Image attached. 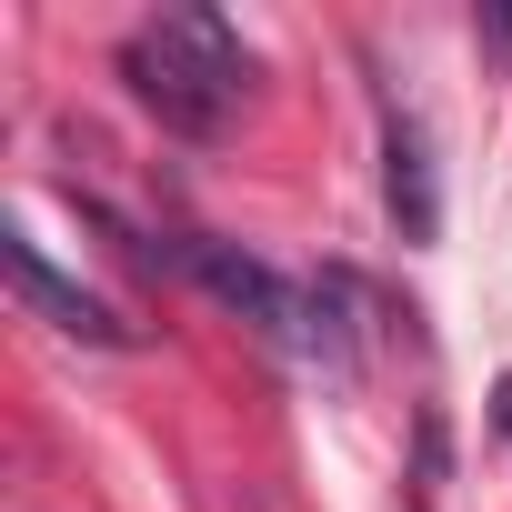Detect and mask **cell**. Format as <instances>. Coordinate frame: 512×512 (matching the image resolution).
Wrapping results in <instances>:
<instances>
[{
  "label": "cell",
  "mask_w": 512,
  "mask_h": 512,
  "mask_svg": "<svg viewBox=\"0 0 512 512\" xmlns=\"http://www.w3.org/2000/svg\"><path fill=\"white\" fill-rule=\"evenodd\" d=\"M121 81L141 91V111L161 121V131H181V141H221L231 121H241V101H251V51H241V31L221 21V11H161V21H141L131 41H121Z\"/></svg>",
  "instance_id": "1"
},
{
  "label": "cell",
  "mask_w": 512,
  "mask_h": 512,
  "mask_svg": "<svg viewBox=\"0 0 512 512\" xmlns=\"http://www.w3.org/2000/svg\"><path fill=\"white\" fill-rule=\"evenodd\" d=\"M181 272L211 292V302H231V312H251L262 332H282V342H302V292L282 282V272H262L251 251H231V241H181Z\"/></svg>",
  "instance_id": "2"
},
{
  "label": "cell",
  "mask_w": 512,
  "mask_h": 512,
  "mask_svg": "<svg viewBox=\"0 0 512 512\" xmlns=\"http://www.w3.org/2000/svg\"><path fill=\"white\" fill-rule=\"evenodd\" d=\"M0 251H11V292H21V302H31L51 332H71V342H101V352H111V342H131V322H111V302H91L81 282H61V272L41 262V241H31V231H11Z\"/></svg>",
  "instance_id": "3"
},
{
  "label": "cell",
  "mask_w": 512,
  "mask_h": 512,
  "mask_svg": "<svg viewBox=\"0 0 512 512\" xmlns=\"http://www.w3.org/2000/svg\"><path fill=\"white\" fill-rule=\"evenodd\" d=\"M382 201H392L402 241H442V181H432V141L412 111L382 121Z\"/></svg>",
  "instance_id": "4"
},
{
  "label": "cell",
  "mask_w": 512,
  "mask_h": 512,
  "mask_svg": "<svg viewBox=\"0 0 512 512\" xmlns=\"http://www.w3.org/2000/svg\"><path fill=\"white\" fill-rule=\"evenodd\" d=\"M492 422H502V432H512V372H502V382H492Z\"/></svg>",
  "instance_id": "5"
},
{
  "label": "cell",
  "mask_w": 512,
  "mask_h": 512,
  "mask_svg": "<svg viewBox=\"0 0 512 512\" xmlns=\"http://www.w3.org/2000/svg\"><path fill=\"white\" fill-rule=\"evenodd\" d=\"M492 41H502V51H512V11H492Z\"/></svg>",
  "instance_id": "6"
}]
</instances>
